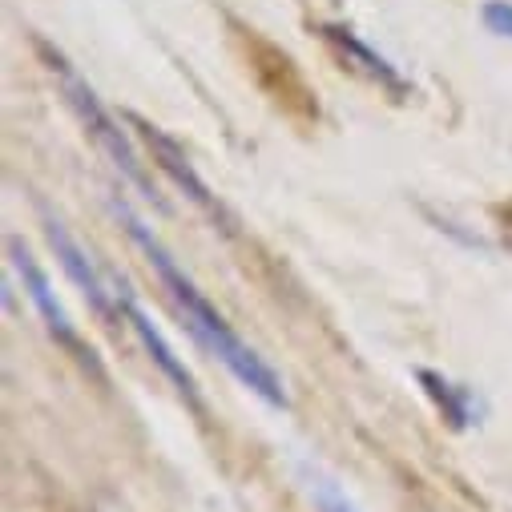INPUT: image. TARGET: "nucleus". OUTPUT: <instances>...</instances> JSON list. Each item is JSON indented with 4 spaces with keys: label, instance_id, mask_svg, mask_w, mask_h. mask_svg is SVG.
Returning a JSON list of instances; mask_svg holds the SVG:
<instances>
[{
    "label": "nucleus",
    "instance_id": "nucleus-9",
    "mask_svg": "<svg viewBox=\"0 0 512 512\" xmlns=\"http://www.w3.org/2000/svg\"><path fill=\"white\" fill-rule=\"evenodd\" d=\"M420 383L428 388V396L436 400V408L444 412V420H452V428H464V424H468V408H464L460 392L452 388L444 375H436V371H420Z\"/></svg>",
    "mask_w": 512,
    "mask_h": 512
},
{
    "label": "nucleus",
    "instance_id": "nucleus-5",
    "mask_svg": "<svg viewBox=\"0 0 512 512\" xmlns=\"http://www.w3.org/2000/svg\"><path fill=\"white\" fill-rule=\"evenodd\" d=\"M9 259H13V267H17V275H21V283H25V291H29V299L37 303V311H41V319H45V327L65 343V347H73L93 371H101L97 367V359H93V351H85V343H81V335H77V327L69 323V315H65V307L57 303V295H53V287H49V279H45V271L37 267V259L25 250V242L21 238H9Z\"/></svg>",
    "mask_w": 512,
    "mask_h": 512
},
{
    "label": "nucleus",
    "instance_id": "nucleus-2",
    "mask_svg": "<svg viewBox=\"0 0 512 512\" xmlns=\"http://www.w3.org/2000/svg\"><path fill=\"white\" fill-rule=\"evenodd\" d=\"M37 49L45 53V61H49V69L61 77V89H65V101H69V109L77 113V121L85 125V134L101 146V154L113 162V170L125 178V182H134L138 190H142V198H150V202H158L154 198V182H150V174H146V162L134 154V146H130V138L121 134V125L109 117V109L97 101V93L69 69V61L61 57V53H53L45 41H37ZM162 206V202H158Z\"/></svg>",
    "mask_w": 512,
    "mask_h": 512
},
{
    "label": "nucleus",
    "instance_id": "nucleus-3",
    "mask_svg": "<svg viewBox=\"0 0 512 512\" xmlns=\"http://www.w3.org/2000/svg\"><path fill=\"white\" fill-rule=\"evenodd\" d=\"M238 45H242V53H246V65H250L254 81L263 85V93H267L283 113H291L295 121H315V117H319L315 93L307 89L299 65H295L283 49H275L271 41H263L259 33H250V29H238Z\"/></svg>",
    "mask_w": 512,
    "mask_h": 512
},
{
    "label": "nucleus",
    "instance_id": "nucleus-8",
    "mask_svg": "<svg viewBox=\"0 0 512 512\" xmlns=\"http://www.w3.org/2000/svg\"><path fill=\"white\" fill-rule=\"evenodd\" d=\"M323 37H327V45H335V49L343 53V61H347V65H355L359 73H367V77H375V81H383V85H392L396 93H404V81L396 77V69H392L388 61H383V57H375L363 41H355L347 29L327 25V29H323Z\"/></svg>",
    "mask_w": 512,
    "mask_h": 512
},
{
    "label": "nucleus",
    "instance_id": "nucleus-6",
    "mask_svg": "<svg viewBox=\"0 0 512 512\" xmlns=\"http://www.w3.org/2000/svg\"><path fill=\"white\" fill-rule=\"evenodd\" d=\"M117 303H121V311H125V319H130V327H134V335L142 339V347L150 351V359L162 367V375L174 383V388L182 392V400L186 404H194L198 412H202V400H198V383H194V375L186 371V363L174 355V347L166 343V335L150 323V315L142 311V303L130 295V287H125V283H117Z\"/></svg>",
    "mask_w": 512,
    "mask_h": 512
},
{
    "label": "nucleus",
    "instance_id": "nucleus-7",
    "mask_svg": "<svg viewBox=\"0 0 512 512\" xmlns=\"http://www.w3.org/2000/svg\"><path fill=\"white\" fill-rule=\"evenodd\" d=\"M45 238H49V246L57 250V259H61V267L69 271V279L81 287V295L89 299V307L113 327L117 323V315H113V299H109V291H105V283H101V275L93 271V263H89V254L77 246V238L57 222V218H45Z\"/></svg>",
    "mask_w": 512,
    "mask_h": 512
},
{
    "label": "nucleus",
    "instance_id": "nucleus-12",
    "mask_svg": "<svg viewBox=\"0 0 512 512\" xmlns=\"http://www.w3.org/2000/svg\"><path fill=\"white\" fill-rule=\"evenodd\" d=\"M500 214H504V218L512 222V202H508V206H500Z\"/></svg>",
    "mask_w": 512,
    "mask_h": 512
},
{
    "label": "nucleus",
    "instance_id": "nucleus-4",
    "mask_svg": "<svg viewBox=\"0 0 512 512\" xmlns=\"http://www.w3.org/2000/svg\"><path fill=\"white\" fill-rule=\"evenodd\" d=\"M134 121V130L146 138V146H150V154H154V162H158V170L162 174H170L174 178V186L178 190H186V198L210 218V222H218L222 230H234V218L226 214V206L218 202V194H210V186L194 174V166L186 162V154H182V146L174 142V138H166L158 125H150V121H142V117H130Z\"/></svg>",
    "mask_w": 512,
    "mask_h": 512
},
{
    "label": "nucleus",
    "instance_id": "nucleus-11",
    "mask_svg": "<svg viewBox=\"0 0 512 512\" xmlns=\"http://www.w3.org/2000/svg\"><path fill=\"white\" fill-rule=\"evenodd\" d=\"M484 25L496 37H512V5H504V0H492V5H484Z\"/></svg>",
    "mask_w": 512,
    "mask_h": 512
},
{
    "label": "nucleus",
    "instance_id": "nucleus-1",
    "mask_svg": "<svg viewBox=\"0 0 512 512\" xmlns=\"http://www.w3.org/2000/svg\"><path fill=\"white\" fill-rule=\"evenodd\" d=\"M113 214L125 222V230H130V238L138 242V250L146 254V263L154 267V275L162 279V287H166V295L174 299V307L182 311V319H186V327H190V335L210 351V355H218L226 367H230V375L242 383V388H250L259 400H267L271 408H287V388H283V379H279V371L254 351V347H246L234 331H230V323L210 307V299L198 291V283L174 263V254L146 230V222L130 210V206H121V202H113Z\"/></svg>",
    "mask_w": 512,
    "mask_h": 512
},
{
    "label": "nucleus",
    "instance_id": "nucleus-10",
    "mask_svg": "<svg viewBox=\"0 0 512 512\" xmlns=\"http://www.w3.org/2000/svg\"><path fill=\"white\" fill-rule=\"evenodd\" d=\"M303 484H307V496L315 500L319 512H359V508L343 496V488H339L335 480H327L323 472H311V468H307V472H303Z\"/></svg>",
    "mask_w": 512,
    "mask_h": 512
}]
</instances>
